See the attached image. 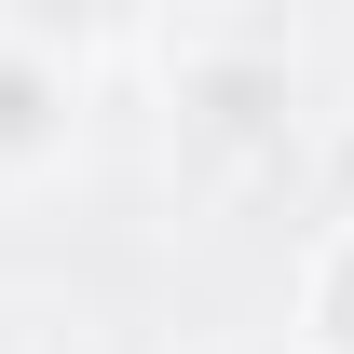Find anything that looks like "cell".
I'll use <instances>...</instances> for the list:
<instances>
[{"label":"cell","mask_w":354,"mask_h":354,"mask_svg":"<svg viewBox=\"0 0 354 354\" xmlns=\"http://www.w3.org/2000/svg\"><path fill=\"white\" fill-rule=\"evenodd\" d=\"M68 55H41V41H14L0 28V177H41L55 150H68Z\"/></svg>","instance_id":"obj_1"},{"label":"cell","mask_w":354,"mask_h":354,"mask_svg":"<svg viewBox=\"0 0 354 354\" xmlns=\"http://www.w3.org/2000/svg\"><path fill=\"white\" fill-rule=\"evenodd\" d=\"M259 354H313V341H259Z\"/></svg>","instance_id":"obj_4"},{"label":"cell","mask_w":354,"mask_h":354,"mask_svg":"<svg viewBox=\"0 0 354 354\" xmlns=\"http://www.w3.org/2000/svg\"><path fill=\"white\" fill-rule=\"evenodd\" d=\"M300 341H313V354H354V232L313 259V286H300Z\"/></svg>","instance_id":"obj_2"},{"label":"cell","mask_w":354,"mask_h":354,"mask_svg":"<svg viewBox=\"0 0 354 354\" xmlns=\"http://www.w3.org/2000/svg\"><path fill=\"white\" fill-rule=\"evenodd\" d=\"M0 28H14V41H41V55H68L95 28V0H0Z\"/></svg>","instance_id":"obj_3"}]
</instances>
